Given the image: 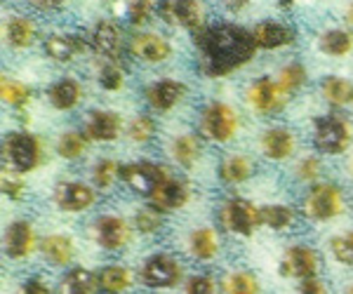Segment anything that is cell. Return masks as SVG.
Returning <instances> with one entry per match:
<instances>
[{
  "instance_id": "35",
  "label": "cell",
  "mask_w": 353,
  "mask_h": 294,
  "mask_svg": "<svg viewBox=\"0 0 353 294\" xmlns=\"http://www.w3.org/2000/svg\"><path fill=\"white\" fill-rule=\"evenodd\" d=\"M226 294H259V282L252 273H231L224 282Z\"/></svg>"
},
{
  "instance_id": "13",
  "label": "cell",
  "mask_w": 353,
  "mask_h": 294,
  "mask_svg": "<svg viewBox=\"0 0 353 294\" xmlns=\"http://www.w3.org/2000/svg\"><path fill=\"white\" fill-rule=\"evenodd\" d=\"M151 207H156L158 212H172L186 205L189 200V186L181 179H165V182L153 191V196L149 198Z\"/></svg>"
},
{
  "instance_id": "3",
  "label": "cell",
  "mask_w": 353,
  "mask_h": 294,
  "mask_svg": "<svg viewBox=\"0 0 353 294\" xmlns=\"http://www.w3.org/2000/svg\"><path fill=\"white\" fill-rule=\"evenodd\" d=\"M3 158L5 165L12 172L26 174L41 162V144H38L36 137H31L26 132H12L5 137Z\"/></svg>"
},
{
  "instance_id": "47",
  "label": "cell",
  "mask_w": 353,
  "mask_h": 294,
  "mask_svg": "<svg viewBox=\"0 0 353 294\" xmlns=\"http://www.w3.org/2000/svg\"><path fill=\"white\" fill-rule=\"evenodd\" d=\"M3 189L12 200H21V196H24V182H5Z\"/></svg>"
},
{
  "instance_id": "2",
  "label": "cell",
  "mask_w": 353,
  "mask_h": 294,
  "mask_svg": "<svg viewBox=\"0 0 353 294\" xmlns=\"http://www.w3.org/2000/svg\"><path fill=\"white\" fill-rule=\"evenodd\" d=\"M353 141V125L346 118L339 116H321L316 118V127H313V144L318 151L327 156L344 154Z\"/></svg>"
},
{
  "instance_id": "50",
  "label": "cell",
  "mask_w": 353,
  "mask_h": 294,
  "mask_svg": "<svg viewBox=\"0 0 353 294\" xmlns=\"http://www.w3.org/2000/svg\"><path fill=\"white\" fill-rule=\"evenodd\" d=\"M346 21H349V24H353V5L349 8V12H346Z\"/></svg>"
},
{
  "instance_id": "32",
  "label": "cell",
  "mask_w": 353,
  "mask_h": 294,
  "mask_svg": "<svg viewBox=\"0 0 353 294\" xmlns=\"http://www.w3.org/2000/svg\"><path fill=\"white\" fill-rule=\"evenodd\" d=\"M323 97H325L330 104L334 106H344L353 101V87L344 78H325L323 81Z\"/></svg>"
},
{
  "instance_id": "30",
  "label": "cell",
  "mask_w": 353,
  "mask_h": 294,
  "mask_svg": "<svg viewBox=\"0 0 353 294\" xmlns=\"http://www.w3.org/2000/svg\"><path fill=\"white\" fill-rule=\"evenodd\" d=\"M130 282H132L130 269L118 266V264L116 266H106L99 275V287L106 294H123L130 287Z\"/></svg>"
},
{
  "instance_id": "14",
  "label": "cell",
  "mask_w": 353,
  "mask_h": 294,
  "mask_svg": "<svg viewBox=\"0 0 353 294\" xmlns=\"http://www.w3.org/2000/svg\"><path fill=\"white\" fill-rule=\"evenodd\" d=\"M54 202L66 212H81L94 202V191L81 182H64L54 189Z\"/></svg>"
},
{
  "instance_id": "16",
  "label": "cell",
  "mask_w": 353,
  "mask_h": 294,
  "mask_svg": "<svg viewBox=\"0 0 353 294\" xmlns=\"http://www.w3.org/2000/svg\"><path fill=\"white\" fill-rule=\"evenodd\" d=\"M121 134V118L113 111H92L85 123V137L92 141H113Z\"/></svg>"
},
{
  "instance_id": "26",
  "label": "cell",
  "mask_w": 353,
  "mask_h": 294,
  "mask_svg": "<svg viewBox=\"0 0 353 294\" xmlns=\"http://www.w3.org/2000/svg\"><path fill=\"white\" fill-rule=\"evenodd\" d=\"M43 254L54 266H66L73 259V240L66 235H50L43 242Z\"/></svg>"
},
{
  "instance_id": "4",
  "label": "cell",
  "mask_w": 353,
  "mask_h": 294,
  "mask_svg": "<svg viewBox=\"0 0 353 294\" xmlns=\"http://www.w3.org/2000/svg\"><path fill=\"white\" fill-rule=\"evenodd\" d=\"M341 207H344V196H341L339 186L334 184H316L304 200L306 217L318 219V222L337 217Z\"/></svg>"
},
{
  "instance_id": "5",
  "label": "cell",
  "mask_w": 353,
  "mask_h": 294,
  "mask_svg": "<svg viewBox=\"0 0 353 294\" xmlns=\"http://www.w3.org/2000/svg\"><path fill=\"white\" fill-rule=\"evenodd\" d=\"M118 177L130 186L137 193L153 196V191L161 186L165 179H170L168 167L153 165V162H130V165H121Z\"/></svg>"
},
{
  "instance_id": "36",
  "label": "cell",
  "mask_w": 353,
  "mask_h": 294,
  "mask_svg": "<svg viewBox=\"0 0 353 294\" xmlns=\"http://www.w3.org/2000/svg\"><path fill=\"white\" fill-rule=\"evenodd\" d=\"M0 94H3L5 104H10V106H24L26 101L31 99V90L17 81H10V78L0 81Z\"/></svg>"
},
{
  "instance_id": "38",
  "label": "cell",
  "mask_w": 353,
  "mask_h": 294,
  "mask_svg": "<svg viewBox=\"0 0 353 294\" xmlns=\"http://www.w3.org/2000/svg\"><path fill=\"white\" fill-rule=\"evenodd\" d=\"M306 83V71L301 64H290L281 71V78H278V85H281L285 92H294L301 85Z\"/></svg>"
},
{
  "instance_id": "39",
  "label": "cell",
  "mask_w": 353,
  "mask_h": 294,
  "mask_svg": "<svg viewBox=\"0 0 353 294\" xmlns=\"http://www.w3.org/2000/svg\"><path fill=\"white\" fill-rule=\"evenodd\" d=\"M330 250H332L334 259L346 266H353V233L337 235V238L330 240Z\"/></svg>"
},
{
  "instance_id": "37",
  "label": "cell",
  "mask_w": 353,
  "mask_h": 294,
  "mask_svg": "<svg viewBox=\"0 0 353 294\" xmlns=\"http://www.w3.org/2000/svg\"><path fill=\"white\" fill-rule=\"evenodd\" d=\"M128 134L137 144H146V141H151V137L156 134V120L149 116H137L134 120L130 123Z\"/></svg>"
},
{
  "instance_id": "21",
  "label": "cell",
  "mask_w": 353,
  "mask_h": 294,
  "mask_svg": "<svg viewBox=\"0 0 353 294\" xmlns=\"http://www.w3.org/2000/svg\"><path fill=\"white\" fill-rule=\"evenodd\" d=\"M186 94V87L176 81H158L151 87H146V101L158 111H168L172 109L176 101H181V97Z\"/></svg>"
},
{
  "instance_id": "42",
  "label": "cell",
  "mask_w": 353,
  "mask_h": 294,
  "mask_svg": "<svg viewBox=\"0 0 353 294\" xmlns=\"http://www.w3.org/2000/svg\"><path fill=\"white\" fill-rule=\"evenodd\" d=\"M99 85L104 90H121L123 87V69L118 64H109L106 61L104 69L99 73Z\"/></svg>"
},
{
  "instance_id": "20",
  "label": "cell",
  "mask_w": 353,
  "mask_h": 294,
  "mask_svg": "<svg viewBox=\"0 0 353 294\" xmlns=\"http://www.w3.org/2000/svg\"><path fill=\"white\" fill-rule=\"evenodd\" d=\"M254 41H257V48L278 50L294 43V31L290 26L281 24V21H261L254 28Z\"/></svg>"
},
{
  "instance_id": "45",
  "label": "cell",
  "mask_w": 353,
  "mask_h": 294,
  "mask_svg": "<svg viewBox=\"0 0 353 294\" xmlns=\"http://www.w3.org/2000/svg\"><path fill=\"white\" fill-rule=\"evenodd\" d=\"M297 174H299V179H304V182H313V179L321 174V162H318L316 158H304L297 167Z\"/></svg>"
},
{
  "instance_id": "44",
  "label": "cell",
  "mask_w": 353,
  "mask_h": 294,
  "mask_svg": "<svg viewBox=\"0 0 353 294\" xmlns=\"http://www.w3.org/2000/svg\"><path fill=\"white\" fill-rule=\"evenodd\" d=\"M186 294H217V287H214V280L208 278V275H193L186 282Z\"/></svg>"
},
{
  "instance_id": "29",
  "label": "cell",
  "mask_w": 353,
  "mask_h": 294,
  "mask_svg": "<svg viewBox=\"0 0 353 294\" xmlns=\"http://www.w3.org/2000/svg\"><path fill=\"white\" fill-rule=\"evenodd\" d=\"M172 156L181 167H191L201 158V141L196 134H181L172 141Z\"/></svg>"
},
{
  "instance_id": "48",
  "label": "cell",
  "mask_w": 353,
  "mask_h": 294,
  "mask_svg": "<svg viewBox=\"0 0 353 294\" xmlns=\"http://www.w3.org/2000/svg\"><path fill=\"white\" fill-rule=\"evenodd\" d=\"M299 294H325V287H323L316 278H311V280H304Z\"/></svg>"
},
{
  "instance_id": "18",
  "label": "cell",
  "mask_w": 353,
  "mask_h": 294,
  "mask_svg": "<svg viewBox=\"0 0 353 294\" xmlns=\"http://www.w3.org/2000/svg\"><path fill=\"white\" fill-rule=\"evenodd\" d=\"M132 48V54L139 56L144 61H151V64H158V61H165L170 56V43L165 41L163 36H156V33H139V36L132 38L130 43Z\"/></svg>"
},
{
  "instance_id": "10",
  "label": "cell",
  "mask_w": 353,
  "mask_h": 294,
  "mask_svg": "<svg viewBox=\"0 0 353 294\" xmlns=\"http://www.w3.org/2000/svg\"><path fill=\"white\" fill-rule=\"evenodd\" d=\"M248 99L261 113H278L285 106V90L271 78H259L254 85H250Z\"/></svg>"
},
{
  "instance_id": "25",
  "label": "cell",
  "mask_w": 353,
  "mask_h": 294,
  "mask_svg": "<svg viewBox=\"0 0 353 294\" xmlns=\"http://www.w3.org/2000/svg\"><path fill=\"white\" fill-rule=\"evenodd\" d=\"M38 31H36V24H33L28 17H12L8 21V41L12 48H28L36 41Z\"/></svg>"
},
{
  "instance_id": "1",
  "label": "cell",
  "mask_w": 353,
  "mask_h": 294,
  "mask_svg": "<svg viewBox=\"0 0 353 294\" xmlns=\"http://www.w3.org/2000/svg\"><path fill=\"white\" fill-rule=\"evenodd\" d=\"M196 48L201 52V69L205 76L219 78L241 69L257 52L254 33L236 24L203 26L196 31Z\"/></svg>"
},
{
  "instance_id": "41",
  "label": "cell",
  "mask_w": 353,
  "mask_h": 294,
  "mask_svg": "<svg viewBox=\"0 0 353 294\" xmlns=\"http://www.w3.org/2000/svg\"><path fill=\"white\" fill-rule=\"evenodd\" d=\"M118 172H121V167L113 160H99L94 167V184L99 186V189H109L113 184V179L118 177Z\"/></svg>"
},
{
  "instance_id": "8",
  "label": "cell",
  "mask_w": 353,
  "mask_h": 294,
  "mask_svg": "<svg viewBox=\"0 0 353 294\" xmlns=\"http://www.w3.org/2000/svg\"><path fill=\"white\" fill-rule=\"evenodd\" d=\"M181 278V266L168 254H156L141 269V280L144 285L165 290V287H174Z\"/></svg>"
},
{
  "instance_id": "52",
  "label": "cell",
  "mask_w": 353,
  "mask_h": 294,
  "mask_svg": "<svg viewBox=\"0 0 353 294\" xmlns=\"http://www.w3.org/2000/svg\"><path fill=\"white\" fill-rule=\"evenodd\" d=\"M351 169H353V165H351Z\"/></svg>"
},
{
  "instance_id": "22",
  "label": "cell",
  "mask_w": 353,
  "mask_h": 294,
  "mask_svg": "<svg viewBox=\"0 0 353 294\" xmlns=\"http://www.w3.org/2000/svg\"><path fill=\"white\" fill-rule=\"evenodd\" d=\"M45 52L57 61H68L76 54L85 52V43L78 36H50L45 41Z\"/></svg>"
},
{
  "instance_id": "24",
  "label": "cell",
  "mask_w": 353,
  "mask_h": 294,
  "mask_svg": "<svg viewBox=\"0 0 353 294\" xmlns=\"http://www.w3.org/2000/svg\"><path fill=\"white\" fill-rule=\"evenodd\" d=\"M64 285V294H94L99 290V278L92 271L85 269H71L61 280Z\"/></svg>"
},
{
  "instance_id": "6",
  "label": "cell",
  "mask_w": 353,
  "mask_h": 294,
  "mask_svg": "<svg viewBox=\"0 0 353 294\" xmlns=\"http://www.w3.org/2000/svg\"><path fill=\"white\" fill-rule=\"evenodd\" d=\"M221 224L238 235H252V231L261 224V214L252 202L243 198H231L221 207Z\"/></svg>"
},
{
  "instance_id": "12",
  "label": "cell",
  "mask_w": 353,
  "mask_h": 294,
  "mask_svg": "<svg viewBox=\"0 0 353 294\" xmlns=\"http://www.w3.org/2000/svg\"><path fill=\"white\" fill-rule=\"evenodd\" d=\"M92 48L99 56H104L109 64H118L123 54V38L121 28L113 21H99L92 33Z\"/></svg>"
},
{
  "instance_id": "33",
  "label": "cell",
  "mask_w": 353,
  "mask_h": 294,
  "mask_svg": "<svg viewBox=\"0 0 353 294\" xmlns=\"http://www.w3.org/2000/svg\"><path fill=\"white\" fill-rule=\"evenodd\" d=\"M259 214H261V224L271 226V229H276V231L288 229V226H292L294 222V210H290L285 205H266V207H261Z\"/></svg>"
},
{
  "instance_id": "11",
  "label": "cell",
  "mask_w": 353,
  "mask_h": 294,
  "mask_svg": "<svg viewBox=\"0 0 353 294\" xmlns=\"http://www.w3.org/2000/svg\"><path fill=\"white\" fill-rule=\"evenodd\" d=\"M161 17L172 26L203 28V5L196 0H168L161 3Z\"/></svg>"
},
{
  "instance_id": "15",
  "label": "cell",
  "mask_w": 353,
  "mask_h": 294,
  "mask_svg": "<svg viewBox=\"0 0 353 294\" xmlns=\"http://www.w3.org/2000/svg\"><path fill=\"white\" fill-rule=\"evenodd\" d=\"M92 233L97 245L104 247V250H121L125 242L130 240L128 224L118 217H99L94 222Z\"/></svg>"
},
{
  "instance_id": "46",
  "label": "cell",
  "mask_w": 353,
  "mask_h": 294,
  "mask_svg": "<svg viewBox=\"0 0 353 294\" xmlns=\"http://www.w3.org/2000/svg\"><path fill=\"white\" fill-rule=\"evenodd\" d=\"M24 294H50V287L43 280L33 278L24 282Z\"/></svg>"
},
{
  "instance_id": "17",
  "label": "cell",
  "mask_w": 353,
  "mask_h": 294,
  "mask_svg": "<svg viewBox=\"0 0 353 294\" xmlns=\"http://www.w3.org/2000/svg\"><path fill=\"white\" fill-rule=\"evenodd\" d=\"M36 247V233H33V226L28 222H14L8 226V233H5V252L12 259H24L33 252Z\"/></svg>"
},
{
  "instance_id": "49",
  "label": "cell",
  "mask_w": 353,
  "mask_h": 294,
  "mask_svg": "<svg viewBox=\"0 0 353 294\" xmlns=\"http://www.w3.org/2000/svg\"><path fill=\"white\" fill-rule=\"evenodd\" d=\"M31 5L36 10H59V8H64V3H61V0H48V3H45V0H33Z\"/></svg>"
},
{
  "instance_id": "19",
  "label": "cell",
  "mask_w": 353,
  "mask_h": 294,
  "mask_svg": "<svg viewBox=\"0 0 353 294\" xmlns=\"http://www.w3.org/2000/svg\"><path fill=\"white\" fill-rule=\"evenodd\" d=\"M294 146H297L294 134L285 127L266 129L264 137H261V151H264V156L271 158V160H285L288 156H292Z\"/></svg>"
},
{
  "instance_id": "40",
  "label": "cell",
  "mask_w": 353,
  "mask_h": 294,
  "mask_svg": "<svg viewBox=\"0 0 353 294\" xmlns=\"http://www.w3.org/2000/svg\"><path fill=\"white\" fill-rule=\"evenodd\" d=\"M137 231L141 233H156L163 226V212H158L156 207H146V210H139L134 217Z\"/></svg>"
},
{
  "instance_id": "43",
  "label": "cell",
  "mask_w": 353,
  "mask_h": 294,
  "mask_svg": "<svg viewBox=\"0 0 353 294\" xmlns=\"http://www.w3.org/2000/svg\"><path fill=\"white\" fill-rule=\"evenodd\" d=\"M151 12H153V5L151 3H130V8H128V17H130V21L137 26H144V24H149V19H151Z\"/></svg>"
},
{
  "instance_id": "27",
  "label": "cell",
  "mask_w": 353,
  "mask_h": 294,
  "mask_svg": "<svg viewBox=\"0 0 353 294\" xmlns=\"http://www.w3.org/2000/svg\"><path fill=\"white\" fill-rule=\"evenodd\" d=\"M252 174V160L248 156H229L219 165V177L226 184H241Z\"/></svg>"
},
{
  "instance_id": "51",
  "label": "cell",
  "mask_w": 353,
  "mask_h": 294,
  "mask_svg": "<svg viewBox=\"0 0 353 294\" xmlns=\"http://www.w3.org/2000/svg\"><path fill=\"white\" fill-rule=\"evenodd\" d=\"M346 294H353V285L349 287V292H346Z\"/></svg>"
},
{
  "instance_id": "34",
  "label": "cell",
  "mask_w": 353,
  "mask_h": 294,
  "mask_svg": "<svg viewBox=\"0 0 353 294\" xmlns=\"http://www.w3.org/2000/svg\"><path fill=\"white\" fill-rule=\"evenodd\" d=\"M85 146H88V137H83V134H78V132H66L59 137L57 154L61 158H66V160H76V158L83 156Z\"/></svg>"
},
{
  "instance_id": "9",
  "label": "cell",
  "mask_w": 353,
  "mask_h": 294,
  "mask_svg": "<svg viewBox=\"0 0 353 294\" xmlns=\"http://www.w3.org/2000/svg\"><path fill=\"white\" fill-rule=\"evenodd\" d=\"M283 275L288 278H301V280H311L318 273V254L311 247L304 245H294L285 252L281 262Z\"/></svg>"
},
{
  "instance_id": "28",
  "label": "cell",
  "mask_w": 353,
  "mask_h": 294,
  "mask_svg": "<svg viewBox=\"0 0 353 294\" xmlns=\"http://www.w3.org/2000/svg\"><path fill=\"white\" fill-rule=\"evenodd\" d=\"M189 247H191V254L196 259H212L214 254L219 252V240H217V233L212 229H198L191 233L189 238Z\"/></svg>"
},
{
  "instance_id": "23",
  "label": "cell",
  "mask_w": 353,
  "mask_h": 294,
  "mask_svg": "<svg viewBox=\"0 0 353 294\" xmlns=\"http://www.w3.org/2000/svg\"><path fill=\"white\" fill-rule=\"evenodd\" d=\"M81 85H78L73 78H64V81L54 83L50 87V101H52L54 109L59 111H68L81 101Z\"/></svg>"
},
{
  "instance_id": "31",
  "label": "cell",
  "mask_w": 353,
  "mask_h": 294,
  "mask_svg": "<svg viewBox=\"0 0 353 294\" xmlns=\"http://www.w3.org/2000/svg\"><path fill=\"white\" fill-rule=\"evenodd\" d=\"M321 50L332 56L349 54L353 50V36L349 31H341V28L327 31V33H323V38H321Z\"/></svg>"
},
{
  "instance_id": "7",
  "label": "cell",
  "mask_w": 353,
  "mask_h": 294,
  "mask_svg": "<svg viewBox=\"0 0 353 294\" xmlns=\"http://www.w3.org/2000/svg\"><path fill=\"white\" fill-rule=\"evenodd\" d=\"M203 134L212 141H229L238 132V116L226 104H210L203 111Z\"/></svg>"
}]
</instances>
